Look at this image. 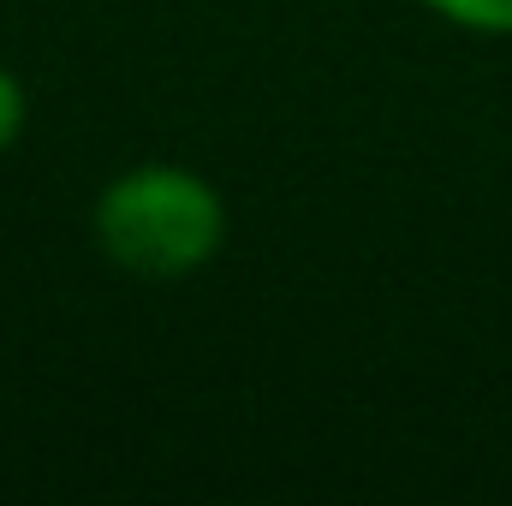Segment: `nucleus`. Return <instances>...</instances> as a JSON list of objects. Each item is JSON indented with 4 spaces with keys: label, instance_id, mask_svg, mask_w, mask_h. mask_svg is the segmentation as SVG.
I'll use <instances>...</instances> for the list:
<instances>
[{
    "label": "nucleus",
    "instance_id": "f257e3e1",
    "mask_svg": "<svg viewBox=\"0 0 512 506\" xmlns=\"http://www.w3.org/2000/svg\"><path fill=\"white\" fill-rule=\"evenodd\" d=\"M90 233L137 280H191L227 245V197L179 161H137L96 197Z\"/></svg>",
    "mask_w": 512,
    "mask_h": 506
},
{
    "label": "nucleus",
    "instance_id": "f03ea898",
    "mask_svg": "<svg viewBox=\"0 0 512 506\" xmlns=\"http://www.w3.org/2000/svg\"><path fill=\"white\" fill-rule=\"evenodd\" d=\"M423 6L471 36H512V0H423Z\"/></svg>",
    "mask_w": 512,
    "mask_h": 506
},
{
    "label": "nucleus",
    "instance_id": "7ed1b4c3",
    "mask_svg": "<svg viewBox=\"0 0 512 506\" xmlns=\"http://www.w3.org/2000/svg\"><path fill=\"white\" fill-rule=\"evenodd\" d=\"M24 120H30V96H24L18 72H12V66H0V155L24 137Z\"/></svg>",
    "mask_w": 512,
    "mask_h": 506
}]
</instances>
